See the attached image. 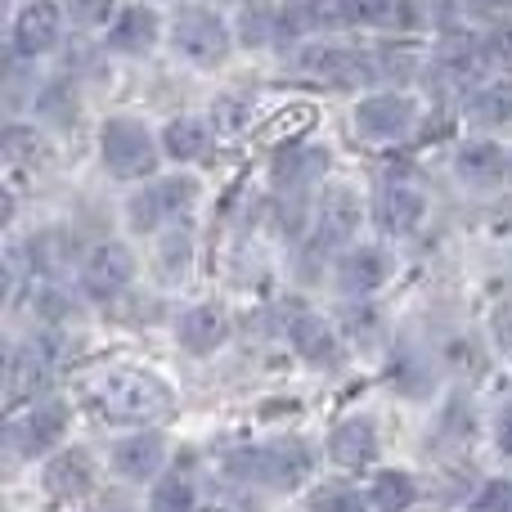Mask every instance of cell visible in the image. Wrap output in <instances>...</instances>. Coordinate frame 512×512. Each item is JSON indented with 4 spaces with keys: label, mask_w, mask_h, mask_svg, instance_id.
Segmentation results:
<instances>
[{
    "label": "cell",
    "mask_w": 512,
    "mask_h": 512,
    "mask_svg": "<svg viewBox=\"0 0 512 512\" xmlns=\"http://www.w3.org/2000/svg\"><path fill=\"white\" fill-rule=\"evenodd\" d=\"M162 41V14L144 0L135 5H122V14L113 18V27L104 32V50L108 54H126V59H140V54H153Z\"/></svg>",
    "instance_id": "5bb4252c"
},
{
    "label": "cell",
    "mask_w": 512,
    "mask_h": 512,
    "mask_svg": "<svg viewBox=\"0 0 512 512\" xmlns=\"http://www.w3.org/2000/svg\"><path fill=\"white\" fill-rule=\"evenodd\" d=\"M508 180H512V162H508Z\"/></svg>",
    "instance_id": "7bdbcfd3"
},
{
    "label": "cell",
    "mask_w": 512,
    "mask_h": 512,
    "mask_svg": "<svg viewBox=\"0 0 512 512\" xmlns=\"http://www.w3.org/2000/svg\"><path fill=\"white\" fill-rule=\"evenodd\" d=\"M499 5H504V9H512V0H499Z\"/></svg>",
    "instance_id": "b9f144b4"
},
{
    "label": "cell",
    "mask_w": 512,
    "mask_h": 512,
    "mask_svg": "<svg viewBox=\"0 0 512 512\" xmlns=\"http://www.w3.org/2000/svg\"><path fill=\"white\" fill-rule=\"evenodd\" d=\"M360 230V198L351 185H328L319 189L315 207H310V230H306V256H333L346 252V243Z\"/></svg>",
    "instance_id": "52a82bcc"
},
{
    "label": "cell",
    "mask_w": 512,
    "mask_h": 512,
    "mask_svg": "<svg viewBox=\"0 0 512 512\" xmlns=\"http://www.w3.org/2000/svg\"><path fill=\"white\" fill-rule=\"evenodd\" d=\"M135 279V252L126 243H99L81 256L77 283L90 301H117Z\"/></svg>",
    "instance_id": "30bf717a"
},
{
    "label": "cell",
    "mask_w": 512,
    "mask_h": 512,
    "mask_svg": "<svg viewBox=\"0 0 512 512\" xmlns=\"http://www.w3.org/2000/svg\"><path fill=\"white\" fill-rule=\"evenodd\" d=\"M328 171V153L324 149H310V144H288V149L274 153L270 162V176L279 189H288V194H297V189H306L310 180H319Z\"/></svg>",
    "instance_id": "cb8c5ba5"
},
{
    "label": "cell",
    "mask_w": 512,
    "mask_h": 512,
    "mask_svg": "<svg viewBox=\"0 0 512 512\" xmlns=\"http://www.w3.org/2000/svg\"><path fill=\"white\" fill-rule=\"evenodd\" d=\"M212 144H216V126L203 122V117H171L167 131H162V153L171 162H180V167L203 162L212 153Z\"/></svg>",
    "instance_id": "603a6c76"
},
{
    "label": "cell",
    "mask_w": 512,
    "mask_h": 512,
    "mask_svg": "<svg viewBox=\"0 0 512 512\" xmlns=\"http://www.w3.org/2000/svg\"><path fill=\"white\" fill-rule=\"evenodd\" d=\"M198 495H194V481L189 477H167L153 486L149 495V512H194Z\"/></svg>",
    "instance_id": "f546056e"
},
{
    "label": "cell",
    "mask_w": 512,
    "mask_h": 512,
    "mask_svg": "<svg viewBox=\"0 0 512 512\" xmlns=\"http://www.w3.org/2000/svg\"><path fill=\"white\" fill-rule=\"evenodd\" d=\"M468 512H512V481H490Z\"/></svg>",
    "instance_id": "d590c367"
},
{
    "label": "cell",
    "mask_w": 512,
    "mask_h": 512,
    "mask_svg": "<svg viewBox=\"0 0 512 512\" xmlns=\"http://www.w3.org/2000/svg\"><path fill=\"white\" fill-rule=\"evenodd\" d=\"M90 405L113 423H158L171 414V391L153 373L140 369H108L90 382Z\"/></svg>",
    "instance_id": "7a4b0ae2"
},
{
    "label": "cell",
    "mask_w": 512,
    "mask_h": 512,
    "mask_svg": "<svg viewBox=\"0 0 512 512\" xmlns=\"http://www.w3.org/2000/svg\"><path fill=\"white\" fill-rule=\"evenodd\" d=\"M355 135L373 144H396L405 140L418 126V99L405 95V90H378V95H364L355 104Z\"/></svg>",
    "instance_id": "9c48e42d"
},
{
    "label": "cell",
    "mask_w": 512,
    "mask_h": 512,
    "mask_svg": "<svg viewBox=\"0 0 512 512\" xmlns=\"http://www.w3.org/2000/svg\"><path fill=\"white\" fill-rule=\"evenodd\" d=\"M198 194H203V189H198L194 176H162L126 198V221H131L135 234H158V230H167V225L185 221L198 207Z\"/></svg>",
    "instance_id": "8992f818"
},
{
    "label": "cell",
    "mask_w": 512,
    "mask_h": 512,
    "mask_svg": "<svg viewBox=\"0 0 512 512\" xmlns=\"http://www.w3.org/2000/svg\"><path fill=\"white\" fill-rule=\"evenodd\" d=\"M351 27H387L396 18V0H346Z\"/></svg>",
    "instance_id": "1f68e13d"
},
{
    "label": "cell",
    "mask_w": 512,
    "mask_h": 512,
    "mask_svg": "<svg viewBox=\"0 0 512 512\" xmlns=\"http://www.w3.org/2000/svg\"><path fill=\"white\" fill-rule=\"evenodd\" d=\"M373 499H364L355 486H315L306 499V512H369Z\"/></svg>",
    "instance_id": "f1b7e54d"
},
{
    "label": "cell",
    "mask_w": 512,
    "mask_h": 512,
    "mask_svg": "<svg viewBox=\"0 0 512 512\" xmlns=\"http://www.w3.org/2000/svg\"><path fill=\"white\" fill-rule=\"evenodd\" d=\"M63 432H68V409L59 400H41L5 427V445L14 459H41L63 441Z\"/></svg>",
    "instance_id": "8fae6325"
},
{
    "label": "cell",
    "mask_w": 512,
    "mask_h": 512,
    "mask_svg": "<svg viewBox=\"0 0 512 512\" xmlns=\"http://www.w3.org/2000/svg\"><path fill=\"white\" fill-rule=\"evenodd\" d=\"M369 499H373V508H378V512H405L418 499V481L409 477V472L387 468V472H378V477H373Z\"/></svg>",
    "instance_id": "4316f807"
},
{
    "label": "cell",
    "mask_w": 512,
    "mask_h": 512,
    "mask_svg": "<svg viewBox=\"0 0 512 512\" xmlns=\"http://www.w3.org/2000/svg\"><path fill=\"white\" fill-rule=\"evenodd\" d=\"M167 463V441H162V432H131L122 436V441L108 445V468L117 472L122 481H149L158 477V468Z\"/></svg>",
    "instance_id": "2e32d148"
},
{
    "label": "cell",
    "mask_w": 512,
    "mask_h": 512,
    "mask_svg": "<svg viewBox=\"0 0 512 512\" xmlns=\"http://www.w3.org/2000/svg\"><path fill=\"white\" fill-rule=\"evenodd\" d=\"M423 216H427L423 189L405 185V180H387L378 189V198H373V221H378V230L387 239H409L423 225Z\"/></svg>",
    "instance_id": "9a60e30c"
},
{
    "label": "cell",
    "mask_w": 512,
    "mask_h": 512,
    "mask_svg": "<svg viewBox=\"0 0 512 512\" xmlns=\"http://www.w3.org/2000/svg\"><path fill=\"white\" fill-rule=\"evenodd\" d=\"M512 153H504V144L495 140H468L459 153H454V176L468 189H495L499 180L508 176Z\"/></svg>",
    "instance_id": "d6986e66"
},
{
    "label": "cell",
    "mask_w": 512,
    "mask_h": 512,
    "mask_svg": "<svg viewBox=\"0 0 512 512\" xmlns=\"http://www.w3.org/2000/svg\"><path fill=\"white\" fill-rule=\"evenodd\" d=\"M234 5H248V9H256V5H261V0H234Z\"/></svg>",
    "instance_id": "ab89813d"
},
{
    "label": "cell",
    "mask_w": 512,
    "mask_h": 512,
    "mask_svg": "<svg viewBox=\"0 0 512 512\" xmlns=\"http://www.w3.org/2000/svg\"><path fill=\"white\" fill-rule=\"evenodd\" d=\"M162 158V135H153L140 117H108L99 126V162L113 180H149Z\"/></svg>",
    "instance_id": "5b68a950"
},
{
    "label": "cell",
    "mask_w": 512,
    "mask_h": 512,
    "mask_svg": "<svg viewBox=\"0 0 512 512\" xmlns=\"http://www.w3.org/2000/svg\"><path fill=\"white\" fill-rule=\"evenodd\" d=\"M99 512H126V508H99Z\"/></svg>",
    "instance_id": "60d3db41"
},
{
    "label": "cell",
    "mask_w": 512,
    "mask_h": 512,
    "mask_svg": "<svg viewBox=\"0 0 512 512\" xmlns=\"http://www.w3.org/2000/svg\"><path fill=\"white\" fill-rule=\"evenodd\" d=\"M292 68L324 90H360L378 86V59L373 45H342V41H306L292 54Z\"/></svg>",
    "instance_id": "277c9868"
},
{
    "label": "cell",
    "mask_w": 512,
    "mask_h": 512,
    "mask_svg": "<svg viewBox=\"0 0 512 512\" xmlns=\"http://www.w3.org/2000/svg\"><path fill=\"white\" fill-rule=\"evenodd\" d=\"M225 337H230V315L212 301H198L176 319V342L189 355H212L216 346H225Z\"/></svg>",
    "instance_id": "ac0fdd59"
},
{
    "label": "cell",
    "mask_w": 512,
    "mask_h": 512,
    "mask_svg": "<svg viewBox=\"0 0 512 512\" xmlns=\"http://www.w3.org/2000/svg\"><path fill=\"white\" fill-rule=\"evenodd\" d=\"M36 315L50 319V324H63V319L77 315V306H72L59 288H41V297H36Z\"/></svg>",
    "instance_id": "e575fe53"
},
{
    "label": "cell",
    "mask_w": 512,
    "mask_h": 512,
    "mask_svg": "<svg viewBox=\"0 0 512 512\" xmlns=\"http://www.w3.org/2000/svg\"><path fill=\"white\" fill-rule=\"evenodd\" d=\"M27 261H32V274H45V279H59L72 261H77V239H68L63 230H45L32 239L27 248Z\"/></svg>",
    "instance_id": "484cf974"
},
{
    "label": "cell",
    "mask_w": 512,
    "mask_h": 512,
    "mask_svg": "<svg viewBox=\"0 0 512 512\" xmlns=\"http://www.w3.org/2000/svg\"><path fill=\"white\" fill-rule=\"evenodd\" d=\"M486 72H490V59H486V50H481V36H468V41L459 36V41H445L441 50L432 54V63H427V86L441 99H450V95L468 99L472 90L486 81Z\"/></svg>",
    "instance_id": "ba28073f"
},
{
    "label": "cell",
    "mask_w": 512,
    "mask_h": 512,
    "mask_svg": "<svg viewBox=\"0 0 512 512\" xmlns=\"http://www.w3.org/2000/svg\"><path fill=\"white\" fill-rule=\"evenodd\" d=\"M68 14L77 27H104L108 32L122 9H117V0H68Z\"/></svg>",
    "instance_id": "4dcf8cb0"
},
{
    "label": "cell",
    "mask_w": 512,
    "mask_h": 512,
    "mask_svg": "<svg viewBox=\"0 0 512 512\" xmlns=\"http://www.w3.org/2000/svg\"><path fill=\"white\" fill-rule=\"evenodd\" d=\"M463 113H468L472 126H508L512 122V77H499V81H481L468 99H463Z\"/></svg>",
    "instance_id": "d4e9b609"
},
{
    "label": "cell",
    "mask_w": 512,
    "mask_h": 512,
    "mask_svg": "<svg viewBox=\"0 0 512 512\" xmlns=\"http://www.w3.org/2000/svg\"><path fill=\"white\" fill-rule=\"evenodd\" d=\"M63 36V9L54 0H27L14 14V27H9V50L14 59H41L59 45Z\"/></svg>",
    "instance_id": "7c38bea8"
},
{
    "label": "cell",
    "mask_w": 512,
    "mask_h": 512,
    "mask_svg": "<svg viewBox=\"0 0 512 512\" xmlns=\"http://www.w3.org/2000/svg\"><path fill=\"white\" fill-rule=\"evenodd\" d=\"M495 342L504 346V351H512V301L499 306V315H495Z\"/></svg>",
    "instance_id": "8d00e7d4"
},
{
    "label": "cell",
    "mask_w": 512,
    "mask_h": 512,
    "mask_svg": "<svg viewBox=\"0 0 512 512\" xmlns=\"http://www.w3.org/2000/svg\"><path fill=\"white\" fill-rule=\"evenodd\" d=\"M481 50H486L490 68L512 72V18H508V23H495L486 36H481Z\"/></svg>",
    "instance_id": "d6a6232c"
},
{
    "label": "cell",
    "mask_w": 512,
    "mask_h": 512,
    "mask_svg": "<svg viewBox=\"0 0 512 512\" xmlns=\"http://www.w3.org/2000/svg\"><path fill=\"white\" fill-rule=\"evenodd\" d=\"M283 333H288L292 351H297L306 364H315V369H328V373L342 369V360H346L342 337H337L319 315H310V310H292V315L283 319Z\"/></svg>",
    "instance_id": "4fadbf2b"
},
{
    "label": "cell",
    "mask_w": 512,
    "mask_h": 512,
    "mask_svg": "<svg viewBox=\"0 0 512 512\" xmlns=\"http://www.w3.org/2000/svg\"><path fill=\"white\" fill-rule=\"evenodd\" d=\"M189 265H194V234L189 230H171L167 239H162L158 248V274L171 283H180L189 274Z\"/></svg>",
    "instance_id": "83f0119b"
},
{
    "label": "cell",
    "mask_w": 512,
    "mask_h": 512,
    "mask_svg": "<svg viewBox=\"0 0 512 512\" xmlns=\"http://www.w3.org/2000/svg\"><path fill=\"white\" fill-rule=\"evenodd\" d=\"M391 279V261L382 248H346L337 256V288L346 292V297H369V292H378L382 283Z\"/></svg>",
    "instance_id": "e0dca14e"
},
{
    "label": "cell",
    "mask_w": 512,
    "mask_h": 512,
    "mask_svg": "<svg viewBox=\"0 0 512 512\" xmlns=\"http://www.w3.org/2000/svg\"><path fill=\"white\" fill-rule=\"evenodd\" d=\"M499 450H504L508 459H512V405L504 409V414H499Z\"/></svg>",
    "instance_id": "f35d334b"
},
{
    "label": "cell",
    "mask_w": 512,
    "mask_h": 512,
    "mask_svg": "<svg viewBox=\"0 0 512 512\" xmlns=\"http://www.w3.org/2000/svg\"><path fill=\"white\" fill-rule=\"evenodd\" d=\"M248 113H252V104L248 99H221V104L212 108V122H216V135H234L243 122H248Z\"/></svg>",
    "instance_id": "836d02e7"
},
{
    "label": "cell",
    "mask_w": 512,
    "mask_h": 512,
    "mask_svg": "<svg viewBox=\"0 0 512 512\" xmlns=\"http://www.w3.org/2000/svg\"><path fill=\"white\" fill-rule=\"evenodd\" d=\"M50 373H54V351H50L45 342L14 346V351H9V373H5L9 405H18V400L36 396V391L50 382Z\"/></svg>",
    "instance_id": "ffe728a7"
},
{
    "label": "cell",
    "mask_w": 512,
    "mask_h": 512,
    "mask_svg": "<svg viewBox=\"0 0 512 512\" xmlns=\"http://www.w3.org/2000/svg\"><path fill=\"white\" fill-rule=\"evenodd\" d=\"M346 328H351L355 337H360V333L369 337L373 333V310H364V306L360 310H346Z\"/></svg>",
    "instance_id": "74e56055"
},
{
    "label": "cell",
    "mask_w": 512,
    "mask_h": 512,
    "mask_svg": "<svg viewBox=\"0 0 512 512\" xmlns=\"http://www.w3.org/2000/svg\"><path fill=\"white\" fill-rule=\"evenodd\" d=\"M328 459L342 468H369L378 459V427L373 418H346L328 436Z\"/></svg>",
    "instance_id": "7402d4cb"
},
{
    "label": "cell",
    "mask_w": 512,
    "mask_h": 512,
    "mask_svg": "<svg viewBox=\"0 0 512 512\" xmlns=\"http://www.w3.org/2000/svg\"><path fill=\"white\" fill-rule=\"evenodd\" d=\"M225 472L243 486L261 490H297L310 477V450L297 436H279V441H261L248 450H234L225 459Z\"/></svg>",
    "instance_id": "3957f363"
},
{
    "label": "cell",
    "mask_w": 512,
    "mask_h": 512,
    "mask_svg": "<svg viewBox=\"0 0 512 512\" xmlns=\"http://www.w3.org/2000/svg\"><path fill=\"white\" fill-rule=\"evenodd\" d=\"M41 486L50 499H86L90 486H95V463H90L86 450H63L45 463Z\"/></svg>",
    "instance_id": "44dd1931"
},
{
    "label": "cell",
    "mask_w": 512,
    "mask_h": 512,
    "mask_svg": "<svg viewBox=\"0 0 512 512\" xmlns=\"http://www.w3.org/2000/svg\"><path fill=\"white\" fill-rule=\"evenodd\" d=\"M167 41H171V54H176V59H185L189 68L216 72V68H225V63H230V54H234V27H230V18H225L216 5L185 0V5L171 14Z\"/></svg>",
    "instance_id": "6da1fadb"
}]
</instances>
